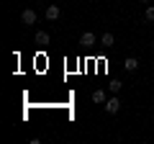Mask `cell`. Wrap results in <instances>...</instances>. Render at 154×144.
<instances>
[{
    "label": "cell",
    "mask_w": 154,
    "mask_h": 144,
    "mask_svg": "<svg viewBox=\"0 0 154 144\" xmlns=\"http://www.w3.org/2000/svg\"><path fill=\"white\" fill-rule=\"evenodd\" d=\"M21 21L26 23V26H33V23H36V11H31V8H26V11L21 13Z\"/></svg>",
    "instance_id": "cell-3"
},
{
    "label": "cell",
    "mask_w": 154,
    "mask_h": 144,
    "mask_svg": "<svg viewBox=\"0 0 154 144\" xmlns=\"http://www.w3.org/2000/svg\"><path fill=\"white\" fill-rule=\"evenodd\" d=\"M105 100H108V98H105V90H95V93H93V103H98V105H105Z\"/></svg>",
    "instance_id": "cell-6"
},
{
    "label": "cell",
    "mask_w": 154,
    "mask_h": 144,
    "mask_svg": "<svg viewBox=\"0 0 154 144\" xmlns=\"http://www.w3.org/2000/svg\"><path fill=\"white\" fill-rule=\"evenodd\" d=\"M44 16H46V21H57V18L62 16V8H59V5H54V3H51V5H46Z\"/></svg>",
    "instance_id": "cell-1"
},
{
    "label": "cell",
    "mask_w": 154,
    "mask_h": 144,
    "mask_svg": "<svg viewBox=\"0 0 154 144\" xmlns=\"http://www.w3.org/2000/svg\"><path fill=\"white\" fill-rule=\"evenodd\" d=\"M105 111H108L110 116H116V113L121 111V100H118V98H108V100H105Z\"/></svg>",
    "instance_id": "cell-2"
},
{
    "label": "cell",
    "mask_w": 154,
    "mask_h": 144,
    "mask_svg": "<svg viewBox=\"0 0 154 144\" xmlns=\"http://www.w3.org/2000/svg\"><path fill=\"white\" fill-rule=\"evenodd\" d=\"M80 44H82V46H93V44H95V33L85 31L82 36H80Z\"/></svg>",
    "instance_id": "cell-4"
},
{
    "label": "cell",
    "mask_w": 154,
    "mask_h": 144,
    "mask_svg": "<svg viewBox=\"0 0 154 144\" xmlns=\"http://www.w3.org/2000/svg\"><path fill=\"white\" fill-rule=\"evenodd\" d=\"M113 33H103V36H100V44H103L105 46V49H110V46H113Z\"/></svg>",
    "instance_id": "cell-8"
},
{
    "label": "cell",
    "mask_w": 154,
    "mask_h": 144,
    "mask_svg": "<svg viewBox=\"0 0 154 144\" xmlns=\"http://www.w3.org/2000/svg\"><path fill=\"white\" fill-rule=\"evenodd\" d=\"M36 44L38 46H46V44H49V33H46V31H36Z\"/></svg>",
    "instance_id": "cell-7"
},
{
    "label": "cell",
    "mask_w": 154,
    "mask_h": 144,
    "mask_svg": "<svg viewBox=\"0 0 154 144\" xmlns=\"http://www.w3.org/2000/svg\"><path fill=\"white\" fill-rule=\"evenodd\" d=\"M152 49H154V41H152Z\"/></svg>",
    "instance_id": "cell-12"
},
{
    "label": "cell",
    "mask_w": 154,
    "mask_h": 144,
    "mask_svg": "<svg viewBox=\"0 0 154 144\" xmlns=\"http://www.w3.org/2000/svg\"><path fill=\"white\" fill-rule=\"evenodd\" d=\"M144 16H146V21H154V5H149L146 11H144Z\"/></svg>",
    "instance_id": "cell-10"
},
{
    "label": "cell",
    "mask_w": 154,
    "mask_h": 144,
    "mask_svg": "<svg viewBox=\"0 0 154 144\" xmlns=\"http://www.w3.org/2000/svg\"><path fill=\"white\" fill-rule=\"evenodd\" d=\"M141 3H149V0H141Z\"/></svg>",
    "instance_id": "cell-11"
},
{
    "label": "cell",
    "mask_w": 154,
    "mask_h": 144,
    "mask_svg": "<svg viewBox=\"0 0 154 144\" xmlns=\"http://www.w3.org/2000/svg\"><path fill=\"white\" fill-rule=\"evenodd\" d=\"M121 88H123V85L118 83V80H110V83H108V90H110V93H118Z\"/></svg>",
    "instance_id": "cell-9"
},
{
    "label": "cell",
    "mask_w": 154,
    "mask_h": 144,
    "mask_svg": "<svg viewBox=\"0 0 154 144\" xmlns=\"http://www.w3.org/2000/svg\"><path fill=\"white\" fill-rule=\"evenodd\" d=\"M123 67H126L128 72H136V70H139V59H136V57H126V62H123Z\"/></svg>",
    "instance_id": "cell-5"
}]
</instances>
